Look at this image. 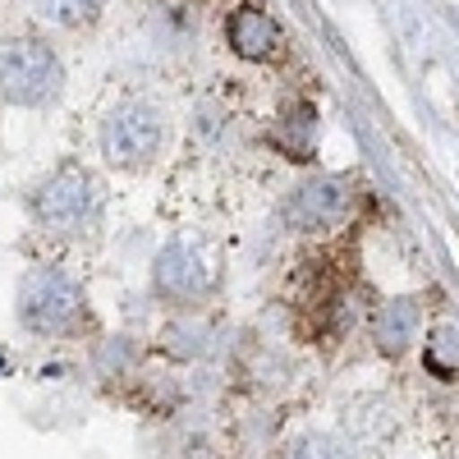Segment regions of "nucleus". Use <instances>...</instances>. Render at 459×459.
<instances>
[{"instance_id":"obj_1","label":"nucleus","mask_w":459,"mask_h":459,"mask_svg":"<svg viewBox=\"0 0 459 459\" xmlns=\"http://www.w3.org/2000/svg\"><path fill=\"white\" fill-rule=\"evenodd\" d=\"M65 83L60 56L42 37H5L0 42V97L10 106H47Z\"/></svg>"},{"instance_id":"obj_2","label":"nucleus","mask_w":459,"mask_h":459,"mask_svg":"<svg viewBox=\"0 0 459 459\" xmlns=\"http://www.w3.org/2000/svg\"><path fill=\"white\" fill-rule=\"evenodd\" d=\"M97 179L83 170V166H60L56 175H47L42 184L32 188V216L42 221L47 230H56V235H79V230H88L97 221Z\"/></svg>"},{"instance_id":"obj_3","label":"nucleus","mask_w":459,"mask_h":459,"mask_svg":"<svg viewBox=\"0 0 459 459\" xmlns=\"http://www.w3.org/2000/svg\"><path fill=\"white\" fill-rule=\"evenodd\" d=\"M19 317L37 335H69L88 317L83 290L65 272H56V266H37V272H28V281L19 290Z\"/></svg>"},{"instance_id":"obj_4","label":"nucleus","mask_w":459,"mask_h":459,"mask_svg":"<svg viewBox=\"0 0 459 459\" xmlns=\"http://www.w3.org/2000/svg\"><path fill=\"white\" fill-rule=\"evenodd\" d=\"M166 143V120L157 106L147 101H125L106 115L101 125V152L110 166H125V170H143L157 161V152Z\"/></svg>"},{"instance_id":"obj_5","label":"nucleus","mask_w":459,"mask_h":459,"mask_svg":"<svg viewBox=\"0 0 459 459\" xmlns=\"http://www.w3.org/2000/svg\"><path fill=\"white\" fill-rule=\"evenodd\" d=\"M350 203L354 198L340 179H313V184H303L290 194L285 216H290L294 230H331L350 216Z\"/></svg>"},{"instance_id":"obj_6","label":"nucleus","mask_w":459,"mask_h":459,"mask_svg":"<svg viewBox=\"0 0 459 459\" xmlns=\"http://www.w3.org/2000/svg\"><path fill=\"white\" fill-rule=\"evenodd\" d=\"M225 37H230V51L244 56V60H272L281 51V28L272 14H262L253 5L235 10L225 23Z\"/></svg>"},{"instance_id":"obj_7","label":"nucleus","mask_w":459,"mask_h":459,"mask_svg":"<svg viewBox=\"0 0 459 459\" xmlns=\"http://www.w3.org/2000/svg\"><path fill=\"white\" fill-rule=\"evenodd\" d=\"M157 285L170 290V294H198L207 285V272L198 266L194 248H188V244H170L157 257Z\"/></svg>"},{"instance_id":"obj_8","label":"nucleus","mask_w":459,"mask_h":459,"mask_svg":"<svg viewBox=\"0 0 459 459\" xmlns=\"http://www.w3.org/2000/svg\"><path fill=\"white\" fill-rule=\"evenodd\" d=\"M413 331H418V303L413 299H395V303H386V308L377 313V340H381L386 354H400L404 344L413 340Z\"/></svg>"},{"instance_id":"obj_9","label":"nucleus","mask_w":459,"mask_h":459,"mask_svg":"<svg viewBox=\"0 0 459 459\" xmlns=\"http://www.w3.org/2000/svg\"><path fill=\"white\" fill-rule=\"evenodd\" d=\"M32 5L42 19H51L60 28H88V23H97L106 0H32Z\"/></svg>"},{"instance_id":"obj_10","label":"nucleus","mask_w":459,"mask_h":459,"mask_svg":"<svg viewBox=\"0 0 459 459\" xmlns=\"http://www.w3.org/2000/svg\"><path fill=\"white\" fill-rule=\"evenodd\" d=\"M428 368H437L441 377L459 372V326H441L428 344Z\"/></svg>"},{"instance_id":"obj_11","label":"nucleus","mask_w":459,"mask_h":459,"mask_svg":"<svg viewBox=\"0 0 459 459\" xmlns=\"http://www.w3.org/2000/svg\"><path fill=\"white\" fill-rule=\"evenodd\" d=\"M285 459H344V455L331 441H322V437H303V441H294L285 450Z\"/></svg>"}]
</instances>
